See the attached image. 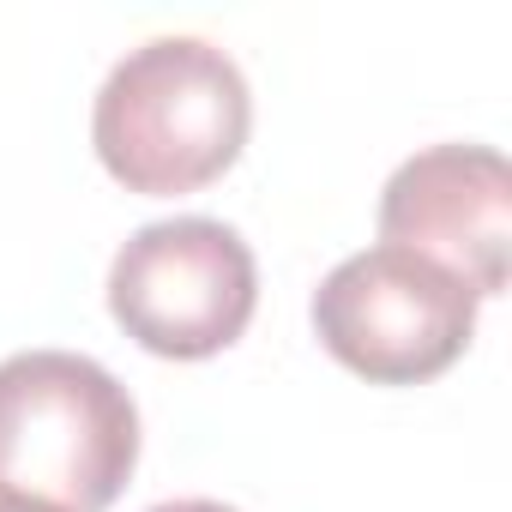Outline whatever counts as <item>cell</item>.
Listing matches in <instances>:
<instances>
[{
    "label": "cell",
    "mask_w": 512,
    "mask_h": 512,
    "mask_svg": "<svg viewBox=\"0 0 512 512\" xmlns=\"http://www.w3.org/2000/svg\"><path fill=\"white\" fill-rule=\"evenodd\" d=\"M133 464L139 410L103 362L73 350H19L0 362V494L103 512Z\"/></svg>",
    "instance_id": "7a4b0ae2"
},
{
    "label": "cell",
    "mask_w": 512,
    "mask_h": 512,
    "mask_svg": "<svg viewBox=\"0 0 512 512\" xmlns=\"http://www.w3.org/2000/svg\"><path fill=\"white\" fill-rule=\"evenodd\" d=\"M320 344L374 386H422L446 374L476 332V296L410 247H362L314 290Z\"/></svg>",
    "instance_id": "3957f363"
},
{
    "label": "cell",
    "mask_w": 512,
    "mask_h": 512,
    "mask_svg": "<svg viewBox=\"0 0 512 512\" xmlns=\"http://www.w3.org/2000/svg\"><path fill=\"white\" fill-rule=\"evenodd\" d=\"M151 512H235V506H223V500H163Z\"/></svg>",
    "instance_id": "8992f818"
},
{
    "label": "cell",
    "mask_w": 512,
    "mask_h": 512,
    "mask_svg": "<svg viewBox=\"0 0 512 512\" xmlns=\"http://www.w3.org/2000/svg\"><path fill=\"white\" fill-rule=\"evenodd\" d=\"M260 302L253 247L217 217H163L133 229L109 266V314L121 332L169 362L229 350Z\"/></svg>",
    "instance_id": "277c9868"
},
{
    "label": "cell",
    "mask_w": 512,
    "mask_h": 512,
    "mask_svg": "<svg viewBox=\"0 0 512 512\" xmlns=\"http://www.w3.org/2000/svg\"><path fill=\"white\" fill-rule=\"evenodd\" d=\"M0 512H61V506H43V500H25V494H0Z\"/></svg>",
    "instance_id": "52a82bcc"
},
{
    "label": "cell",
    "mask_w": 512,
    "mask_h": 512,
    "mask_svg": "<svg viewBox=\"0 0 512 512\" xmlns=\"http://www.w3.org/2000/svg\"><path fill=\"white\" fill-rule=\"evenodd\" d=\"M386 247L446 266L470 296L506 290L512 260V169L494 145H428L404 157L380 193Z\"/></svg>",
    "instance_id": "5b68a950"
},
{
    "label": "cell",
    "mask_w": 512,
    "mask_h": 512,
    "mask_svg": "<svg viewBox=\"0 0 512 512\" xmlns=\"http://www.w3.org/2000/svg\"><path fill=\"white\" fill-rule=\"evenodd\" d=\"M253 127L241 67L205 37H151L127 49L91 109L103 169L127 193H199L217 181Z\"/></svg>",
    "instance_id": "6da1fadb"
}]
</instances>
